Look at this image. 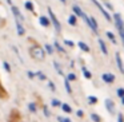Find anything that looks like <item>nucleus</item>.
<instances>
[{"instance_id":"obj_30","label":"nucleus","mask_w":124,"mask_h":122,"mask_svg":"<svg viewBox=\"0 0 124 122\" xmlns=\"http://www.w3.org/2000/svg\"><path fill=\"white\" fill-rule=\"evenodd\" d=\"M3 67H4V70H6L7 71V73H8V74H11V66H9V63L8 62H6V60H4V62H3Z\"/></svg>"},{"instance_id":"obj_13","label":"nucleus","mask_w":124,"mask_h":122,"mask_svg":"<svg viewBox=\"0 0 124 122\" xmlns=\"http://www.w3.org/2000/svg\"><path fill=\"white\" fill-rule=\"evenodd\" d=\"M72 11H73V14H75L76 16H80V18L83 16V14H84L83 9H81L78 4H73V6H72Z\"/></svg>"},{"instance_id":"obj_36","label":"nucleus","mask_w":124,"mask_h":122,"mask_svg":"<svg viewBox=\"0 0 124 122\" xmlns=\"http://www.w3.org/2000/svg\"><path fill=\"white\" fill-rule=\"evenodd\" d=\"M57 121L59 122H72L70 118H65V117H57Z\"/></svg>"},{"instance_id":"obj_11","label":"nucleus","mask_w":124,"mask_h":122,"mask_svg":"<svg viewBox=\"0 0 124 122\" xmlns=\"http://www.w3.org/2000/svg\"><path fill=\"white\" fill-rule=\"evenodd\" d=\"M101 79L105 82V83H113L115 82V75L111 73H104L101 75Z\"/></svg>"},{"instance_id":"obj_44","label":"nucleus","mask_w":124,"mask_h":122,"mask_svg":"<svg viewBox=\"0 0 124 122\" xmlns=\"http://www.w3.org/2000/svg\"><path fill=\"white\" fill-rule=\"evenodd\" d=\"M121 103H123V105H124V97L121 98Z\"/></svg>"},{"instance_id":"obj_37","label":"nucleus","mask_w":124,"mask_h":122,"mask_svg":"<svg viewBox=\"0 0 124 122\" xmlns=\"http://www.w3.org/2000/svg\"><path fill=\"white\" fill-rule=\"evenodd\" d=\"M116 94H117V97H120V98H123L124 97V89H117V91H116Z\"/></svg>"},{"instance_id":"obj_28","label":"nucleus","mask_w":124,"mask_h":122,"mask_svg":"<svg viewBox=\"0 0 124 122\" xmlns=\"http://www.w3.org/2000/svg\"><path fill=\"white\" fill-rule=\"evenodd\" d=\"M88 103H89V105H96V103H97V98L95 97V95H89V97H88Z\"/></svg>"},{"instance_id":"obj_20","label":"nucleus","mask_w":124,"mask_h":122,"mask_svg":"<svg viewBox=\"0 0 124 122\" xmlns=\"http://www.w3.org/2000/svg\"><path fill=\"white\" fill-rule=\"evenodd\" d=\"M44 51L47 52V54L48 55H52L54 54V51H55V48H54V46H52V44H44Z\"/></svg>"},{"instance_id":"obj_27","label":"nucleus","mask_w":124,"mask_h":122,"mask_svg":"<svg viewBox=\"0 0 124 122\" xmlns=\"http://www.w3.org/2000/svg\"><path fill=\"white\" fill-rule=\"evenodd\" d=\"M107 36H108V39H109V40L112 42L113 44H116V38H115V34H113V32H111V31H107Z\"/></svg>"},{"instance_id":"obj_12","label":"nucleus","mask_w":124,"mask_h":122,"mask_svg":"<svg viewBox=\"0 0 124 122\" xmlns=\"http://www.w3.org/2000/svg\"><path fill=\"white\" fill-rule=\"evenodd\" d=\"M115 56H116V65H117V68L120 70L121 74H124V66H123V60H121L120 54H119V52H116Z\"/></svg>"},{"instance_id":"obj_2","label":"nucleus","mask_w":124,"mask_h":122,"mask_svg":"<svg viewBox=\"0 0 124 122\" xmlns=\"http://www.w3.org/2000/svg\"><path fill=\"white\" fill-rule=\"evenodd\" d=\"M113 20H115V26H116V28H117L119 35H120L121 40H123V44H124V22H123V19H121V15L116 12V14L113 15Z\"/></svg>"},{"instance_id":"obj_3","label":"nucleus","mask_w":124,"mask_h":122,"mask_svg":"<svg viewBox=\"0 0 124 122\" xmlns=\"http://www.w3.org/2000/svg\"><path fill=\"white\" fill-rule=\"evenodd\" d=\"M81 18H83L84 22L87 23V26H88V27H89V28H91V30L95 32V35H97V34H99V26H97L96 19H95L93 16H87L85 12L83 14V16H81Z\"/></svg>"},{"instance_id":"obj_14","label":"nucleus","mask_w":124,"mask_h":122,"mask_svg":"<svg viewBox=\"0 0 124 122\" xmlns=\"http://www.w3.org/2000/svg\"><path fill=\"white\" fill-rule=\"evenodd\" d=\"M24 8L27 9V11H30V12H35V6H33V3L31 1V0H25Z\"/></svg>"},{"instance_id":"obj_31","label":"nucleus","mask_w":124,"mask_h":122,"mask_svg":"<svg viewBox=\"0 0 124 122\" xmlns=\"http://www.w3.org/2000/svg\"><path fill=\"white\" fill-rule=\"evenodd\" d=\"M65 78H67V79H68V81H70V82H72V81H76V75H75V74H73V73H70V74H68L67 76H65Z\"/></svg>"},{"instance_id":"obj_15","label":"nucleus","mask_w":124,"mask_h":122,"mask_svg":"<svg viewBox=\"0 0 124 122\" xmlns=\"http://www.w3.org/2000/svg\"><path fill=\"white\" fill-rule=\"evenodd\" d=\"M68 24L72 26V27H75V26L78 24V16H76L75 14H72V15L68 16Z\"/></svg>"},{"instance_id":"obj_5","label":"nucleus","mask_w":124,"mask_h":122,"mask_svg":"<svg viewBox=\"0 0 124 122\" xmlns=\"http://www.w3.org/2000/svg\"><path fill=\"white\" fill-rule=\"evenodd\" d=\"M11 11H12V14H14V16H15V20H19V22L24 23V16H23V14L20 12L19 7H16V6L12 4V6H11Z\"/></svg>"},{"instance_id":"obj_19","label":"nucleus","mask_w":124,"mask_h":122,"mask_svg":"<svg viewBox=\"0 0 124 122\" xmlns=\"http://www.w3.org/2000/svg\"><path fill=\"white\" fill-rule=\"evenodd\" d=\"M99 46H100V50H101L103 54L107 55L108 54V50H107V46H105V43H104V40H103V39H99Z\"/></svg>"},{"instance_id":"obj_35","label":"nucleus","mask_w":124,"mask_h":122,"mask_svg":"<svg viewBox=\"0 0 124 122\" xmlns=\"http://www.w3.org/2000/svg\"><path fill=\"white\" fill-rule=\"evenodd\" d=\"M64 44H65V46H68V47H75V43H73L72 40H68V39H65V40H64Z\"/></svg>"},{"instance_id":"obj_23","label":"nucleus","mask_w":124,"mask_h":122,"mask_svg":"<svg viewBox=\"0 0 124 122\" xmlns=\"http://www.w3.org/2000/svg\"><path fill=\"white\" fill-rule=\"evenodd\" d=\"M54 67H55V70L57 71V74H59V75H64V73H63V70H62V66H60L56 60H54Z\"/></svg>"},{"instance_id":"obj_33","label":"nucleus","mask_w":124,"mask_h":122,"mask_svg":"<svg viewBox=\"0 0 124 122\" xmlns=\"http://www.w3.org/2000/svg\"><path fill=\"white\" fill-rule=\"evenodd\" d=\"M43 113H44V115H46L47 118H49V117H51V113H49V110H48V107H47V106H43Z\"/></svg>"},{"instance_id":"obj_18","label":"nucleus","mask_w":124,"mask_h":122,"mask_svg":"<svg viewBox=\"0 0 124 122\" xmlns=\"http://www.w3.org/2000/svg\"><path fill=\"white\" fill-rule=\"evenodd\" d=\"M28 110H30L32 114H36L38 113V105H36L35 102H30L28 103Z\"/></svg>"},{"instance_id":"obj_40","label":"nucleus","mask_w":124,"mask_h":122,"mask_svg":"<svg viewBox=\"0 0 124 122\" xmlns=\"http://www.w3.org/2000/svg\"><path fill=\"white\" fill-rule=\"evenodd\" d=\"M76 114H78V117H80V118H81V117H84L83 110H78V111H76Z\"/></svg>"},{"instance_id":"obj_25","label":"nucleus","mask_w":124,"mask_h":122,"mask_svg":"<svg viewBox=\"0 0 124 122\" xmlns=\"http://www.w3.org/2000/svg\"><path fill=\"white\" fill-rule=\"evenodd\" d=\"M8 97V94H7L6 89H4V86L1 84V81H0V98H7Z\"/></svg>"},{"instance_id":"obj_22","label":"nucleus","mask_w":124,"mask_h":122,"mask_svg":"<svg viewBox=\"0 0 124 122\" xmlns=\"http://www.w3.org/2000/svg\"><path fill=\"white\" fill-rule=\"evenodd\" d=\"M60 107H62V110L64 111V113H72V109H71V106L68 105V103H62V106H60Z\"/></svg>"},{"instance_id":"obj_39","label":"nucleus","mask_w":124,"mask_h":122,"mask_svg":"<svg viewBox=\"0 0 124 122\" xmlns=\"http://www.w3.org/2000/svg\"><path fill=\"white\" fill-rule=\"evenodd\" d=\"M117 122H124V115L121 113L117 114Z\"/></svg>"},{"instance_id":"obj_24","label":"nucleus","mask_w":124,"mask_h":122,"mask_svg":"<svg viewBox=\"0 0 124 122\" xmlns=\"http://www.w3.org/2000/svg\"><path fill=\"white\" fill-rule=\"evenodd\" d=\"M81 71H83V75L85 76L87 79H91V78H92L91 71H88V70H87V67H85V66H83V67H81Z\"/></svg>"},{"instance_id":"obj_38","label":"nucleus","mask_w":124,"mask_h":122,"mask_svg":"<svg viewBox=\"0 0 124 122\" xmlns=\"http://www.w3.org/2000/svg\"><path fill=\"white\" fill-rule=\"evenodd\" d=\"M27 75L30 79H35V73L33 71H27Z\"/></svg>"},{"instance_id":"obj_10","label":"nucleus","mask_w":124,"mask_h":122,"mask_svg":"<svg viewBox=\"0 0 124 122\" xmlns=\"http://www.w3.org/2000/svg\"><path fill=\"white\" fill-rule=\"evenodd\" d=\"M104 105H105V107H107V110L109 111V114H115V103H113L112 99L107 98V99L104 101Z\"/></svg>"},{"instance_id":"obj_4","label":"nucleus","mask_w":124,"mask_h":122,"mask_svg":"<svg viewBox=\"0 0 124 122\" xmlns=\"http://www.w3.org/2000/svg\"><path fill=\"white\" fill-rule=\"evenodd\" d=\"M48 18H49V20H51V24H54V27H55V31H56L57 34H60L62 32V24H60V22H59V19L56 18V15L54 14V11H52V8L51 7H48Z\"/></svg>"},{"instance_id":"obj_41","label":"nucleus","mask_w":124,"mask_h":122,"mask_svg":"<svg viewBox=\"0 0 124 122\" xmlns=\"http://www.w3.org/2000/svg\"><path fill=\"white\" fill-rule=\"evenodd\" d=\"M104 4H105V7H107V8H108V9H112V6H111V4H109V3H108V1H105V3H104Z\"/></svg>"},{"instance_id":"obj_43","label":"nucleus","mask_w":124,"mask_h":122,"mask_svg":"<svg viewBox=\"0 0 124 122\" xmlns=\"http://www.w3.org/2000/svg\"><path fill=\"white\" fill-rule=\"evenodd\" d=\"M60 1H62L63 4H65V3H67V0H60Z\"/></svg>"},{"instance_id":"obj_16","label":"nucleus","mask_w":124,"mask_h":122,"mask_svg":"<svg viewBox=\"0 0 124 122\" xmlns=\"http://www.w3.org/2000/svg\"><path fill=\"white\" fill-rule=\"evenodd\" d=\"M54 48L56 50L57 52H60V54H65V50H64V47H63V46H62V44H60L57 40L54 43Z\"/></svg>"},{"instance_id":"obj_8","label":"nucleus","mask_w":124,"mask_h":122,"mask_svg":"<svg viewBox=\"0 0 124 122\" xmlns=\"http://www.w3.org/2000/svg\"><path fill=\"white\" fill-rule=\"evenodd\" d=\"M39 24H40L41 27H44V28H48L49 26H51V20H49L48 16H46V15H41V16L39 18Z\"/></svg>"},{"instance_id":"obj_7","label":"nucleus","mask_w":124,"mask_h":122,"mask_svg":"<svg viewBox=\"0 0 124 122\" xmlns=\"http://www.w3.org/2000/svg\"><path fill=\"white\" fill-rule=\"evenodd\" d=\"M8 122H24L20 115V113L17 110H12L11 114H9V118H8Z\"/></svg>"},{"instance_id":"obj_17","label":"nucleus","mask_w":124,"mask_h":122,"mask_svg":"<svg viewBox=\"0 0 124 122\" xmlns=\"http://www.w3.org/2000/svg\"><path fill=\"white\" fill-rule=\"evenodd\" d=\"M78 46H79V48H80L81 51H84V52H89V51H91V50H89V47H88V44L84 43V42H79Z\"/></svg>"},{"instance_id":"obj_32","label":"nucleus","mask_w":124,"mask_h":122,"mask_svg":"<svg viewBox=\"0 0 124 122\" xmlns=\"http://www.w3.org/2000/svg\"><path fill=\"white\" fill-rule=\"evenodd\" d=\"M91 118H92V121L93 122H101V119H100V117L97 115V114H91Z\"/></svg>"},{"instance_id":"obj_29","label":"nucleus","mask_w":124,"mask_h":122,"mask_svg":"<svg viewBox=\"0 0 124 122\" xmlns=\"http://www.w3.org/2000/svg\"><path fill=\"white\" fill-rule=\"evenodd\" d=\"M51 105L54 106V107H60V106H62V102H60L59 99H56V98H54V99L51 101Z\"/></svg>"},{"instance_id":"obj_26","label":"nucleus","mask_w":124,"mask_h":122,"mask_svg":"<svg viewBox=\"0 0 124 122\" xmlns=\"http://www.w3.org/2000/svg\"><path fill=\"white\" fill-rule=\"evenodd\" d=\"M64 86H65V90H67L68 94H72V87H71V83H70V81H68L67 78L64 79Z\"/></svg>"},{"instance_id":"obj_42","label":"nucleus","mask_w":124,"mask_h":122,"mask_svg":"<svg viewBox=\"0 0 124 122\" xmlns=\"http://www.w3.org/2000/svg\"><path fill=\"white\" fill-rule=\"evenodd\" d=\"M7 3H8L9 6H12V0H7Z\"/></svg>"},{"instance_id":"obj_9","label":"nucleus","mask_w":124,"mask_h":122,"mask_svg":"<svg viewBox=\"0 0 124 122\" xmlns=\"http://www.w3.org/2000/svg\"><path fill=\"white\" fill-rule=\"evenodd\" d=\"M15 26H16L17 35H19V36H24L25 35V27L23 26V23L19 22V20H15Z\"/></svg>"},{"instance_id":"obj_21","label":"nucleus","mask_w":124,"mask_h":122,"mask_svg":"<svg viewBox=\"0 0 124 122\" xmlns=\"http://www.w3.org/2000/svg\"><path fill=\"white\" fill-rule=\"evenodd\" d=\"M35 78L40 79V81H47V75L43 73V71H36V73H35Z\"/></svg>"},{"instance_id":"obj_1","label":"nucleus","mask_w":124,"mask_h":122,"mask_svg":"<svg viewBox=\"0 0 124 122\" xmlns=\"http://www.w3.org/2000/svg\"><path fill=\"white\" fill-rule=\"evenodd\" d=\"M31 40H32V39H31ZM30 55H31L32 59L38 60V62H41V60L46 59V51H44V48L38 43V42H33V44L30 47Z\"/></svg>"},{"instance_id":"obj_6","label":"nucleus","mask_w":124,"mask_h":122,"mask_svg":"<svg viewBox=\"0 0 124 122\" xmlns=\"http://www.w3.org/2000/svg\"><path fill=\"white\" fill-rule=\"evenodd\" d=\"M92 3H93L95 6H96L97 8H99V11L101 12V14H103V16H104L105 19L108 20V22H111V20H112V18H111V15H109V14H108V11H107V9H104V7H103L101 4H100L99 1H97V0H92Z\"/></svg>"},{"instance_id":"obj_34","label":"nucleus","mask_w":124,"mask_h":122,"mask_svg":"<svg viewBox=\"0 0 124 122\" xmlns=\"http://www.w3.org/2000/svg\"><path fill=\"white\" fill-rule=\"evenodd\" d=\"M48 87L51 89V91H56V86H55V83L52 81H48Z\"/></svg>"}]
</instances>
